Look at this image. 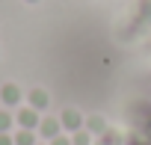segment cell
Instances as JSON below:
<instances>
[{
  "label": "cell",
  "instance_id": "3957f363",
  "mask_svg": "<svg viewBox=\"0 0 151 145\" xmlns=\"http://www.w3.org/2000/svg\"><path fill=\"white\" fill-rule=\"evenodd\" d=\"M59 121H62V130H65V133H77V130H83V124H86V118H83L77 110H62V113H59Z\"/></svg>",
  "mask_w": 151,
  "mask_h": 145
},
{
  "label": "cell",
  "instance_id": "7a4b0ae2",
  "mask_svg": "<svg viewBox=\"0 0 151 145\" xmlns=\"http://www.w3.org/2000/svg\"><path fill=\"white\" fill-rule=\"evenodd\" d=\"M45 142H50V139H56L59 133H62V121H59V116H42V121H39V130H36Z\"/></svg>",
  "mask_w": 151,
  "mask_h": 145
},
{
  "label": "cell",
  "instance_id": "52a82bcc",
  "mask_svg": "<svg viewBox=\"0 0 151 145\" xmlns=\"http://www.w3.org/2000/svg\"><path fill=\"white\" fill-rule=\"evenodd\" d=\"M12 136H15V145H39V133H36V130H24V127H18Z\"/></svg>",
  "mask_w": 151,
  "mask_h": 145
},
{
  "label": "cell",
  "instance_id": "9c48e42d",
  "mask_svg": "<svg viewBox=\"0 0 151 145\" xmlns=\"http://www.w3.org/2000/svg\"><path fill=\"white\" fill-rule=\"evenodd\" d=\"M71 145H92V133L86 127L77 130V133H71Z\"/></svg>",
  "mask_w": 151,
  "mask_h": 145
},
{
  "label": "cell",
  "instance_id": "30bf717a",
  "mask_svg": "<svg viewBox=\"0 0 151 145\" xmlns=\"http://www.w3.org/2000/svg\"><path fill=\"white\" fill-rule=\"evenodd\" d=\"M47 145H71V136H62V133H59V136H56V139H50Z\"/></svg>",
  "mask_w": 151,
  "mask_h": 145
},
{
  "label": "cell",
  "instance_id": "ba28073f",
  "mask_svg": "<svg viewBox=\"0 0 151 145\" xmlns=\"http://www.w3.org/2000/svg\"><path fill=\"white\" fill-rule=\"evenodd\" d=\"M12 127H15V116L0 110V133H12Z\"/></svg>",
  "mask_w": 151,
  "mask_h": 145
},
{
  "label": "cell",
  "instance_id": "277c9868",
  "mask_svg": "<svg viewBox=\"0 0 151 145\" xmlns=\"http://www.w3.org/2000/svg\"><path fill=\"white\" fill-rule=\"evenodd\" d=\"M21 98H24V92L15 83H6L3 89H0V104L3 107H21Z\"/></svg>",
  "mask_w": 151,
  "mask_h": 145
},
{
  "label": "cell",
  "instance_id": "5b68a950",
  "mask_svg": "<svg viewBox=\"0 0 151 145\" xmlns=\"http://www.w3.org/2000/svg\"><path fill=\"white\" fill-rule=\"evenodd\" d=\"M27 107H33V110L45 113V110L50 107V95H47L45 89H30V95H27Z\"/></svg>",
  "mask_w": 151,
  "mask_h": 145
},
{
  "label": "cell",
  "instance_id": "4fadbf2b",
  "mask_svg": "<svg viewBox=\"0 0 151 145\" xmlns=\"http://www.w3.org/2000/svg\"><path fill=\"white\" fill-rule=\"evenodd\" d=\"M39 145H45V142H39Z\"/></svg>",
  "mask_w": 151,
  "mask_h": 145
},
{
  "label": "cell",
  "instance_id": "8fae6325",
  "mask_svg": "<svg viewBox=\"0 0 151 145\" xmlns=\"http://www.w3.org/2000/svg\"><path fill=\"white\" fill-rule=\"evenodd\" d=\"M0 145H15V136L12 133H0Z\"/></svg>",
  "mask_w": 151,
  "mask_h": 145
},
{
  "label": "cell",
  "instance_id": "8992f818",
  "mask_svg": "<svg viewBox=\"0 0 151 145\" xmlns=\"http://www.w3.org/2000/svg\"><path fill=\"white\" fill-rule=\"evenodd\" d=\"M83 127H86V130H89L92 136H104V133H107V121H104L101 116H89Z\"/></svg>",
  "mask_w": 151,
  "mask_h": 145
},
{
  "label": "cell",
  "instance_id": "6da1fadb",
  "mask_svg": "<svg viewBox=\"0 0 151 145\" xmlns=\"http://www.w3.org/2000/svg\"><path fill=\"white\" fill-rule=\"evenodd\" d=\"M39 121H42V113L33 110V107H18L15 113V124L24 127V130H39Z\"/></svg>",
  "mask_w": 151,
  "mask_h": 145
},
{
  "label": "cell",
  "instance_id": "7c38bea8",
  "mask_svg": "<svg viewBox=\"0 0 151 145\" xmlns=\"http://www.w3.org/2000/svg\"><path fill=\"white\" fill-rule=\"evenodd\" d=\"M24 3H39V0H24Z\"/></svg>",
  "mask_w": 151,
  "mask_h": 145
}]
</instances>
